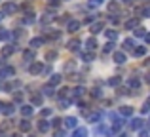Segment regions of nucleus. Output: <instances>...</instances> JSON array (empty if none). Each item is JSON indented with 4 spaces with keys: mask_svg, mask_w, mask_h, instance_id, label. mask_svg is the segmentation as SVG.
I'll use <instances>...</instances> for the list:
<instances>
[{
    "mask_svg": "<svg viewBox=\"0 0 150 137\" xmlns=\"http://www.w3.org/2000/svg\"><path fill=\"white\" fill-rule=\"evenodd\" d=\"M29 72L30 74H40V72H44V63H40V61H34V63H30V67H29Z\"/></svg>",
    "mask_w": 150,
    "mask_h": 137,
    "instance_id": "obj_1",
    "label": "nucleus"
},
{
    "mask_svg": "<svg viewBox=\"0 0 150 137\" xmlns=\"http://www.w3.org/2000/svg\"><path fill=\"white\" fill-rule=\"evenodd\" d=\"M15 69L13 67H0V78H8V76H13Z\"/></svg>",
    "mask_w": 150,
    "mask_h": 137,
    "instance_id": "obj_2",
    "label": "nucleus"
},
{
    "mask_svg": "<svg viewBox=\"0 0 150 137\" xmlns=\"http://www.w3.org/2000/svg\"><path fill=\"white\" fill-rule=\"evenodd\" d=\"M106 10L110 11V13H116V11H120V2H116V0H110L108 4H106Z\"/></svg>",
    "mask_w": 150,
    "mask_h": 137,
    "instance_id": "obj_3",
    "label": "nucleus"
},
{
    "mask_svg": "<svg viewBox=\"0 0 150 137\" xmlns=\"http://www.w3.org/2000/svg\"><path fill=\"white\" fill-rule=\"evenodd\" d=\"M17 11V6H15L13 2H6L2 8V13H15Z\"/></svg>",
    "mask_w": 150,
    "mask_h": 137,
    "instance_id": "obj_4",
    "label": "nucleus"
},
{
    "mask_svg": "<svg viewBox=\"0 0 150 137\" xmlns=\"http://www.w3.org/2000/svg\"><path fill=\"white\" fill-rule=\"evenodd\" d=\"M61 80H63L61 74H53V76L48 80V86H50V88H53V86H59V84H61Z\"/></svg>",
    "mask_w": 150,
    "mask_h": 137,
    "instance_id": "obj_5",
    "label": "nucleus"
},
{
    "mask_svg": "<svg viewBox=\"0 0 150 137\" xmlns=\"http://www.w3.org/2000/svg\"><path fill=\"white\" fill-rule=\"evenodd\" d=\"M76 126H78V120L74 118V116H69V118H65V128H69V130H74Z\"/></svg>",
    "mask_w": 150,
    "mask_h": 137,
    "instance_id": "obj_6",
    "label": "nucleus"
},
{
    "mask_svg": "<svg viewBox=\"0 0 150 137\" xmlns=\"http://www.w3.org/2000/svg\"><path fill=\"white\" fill-rule=\"evenodd\" d=\"M42 38H44V40H59V38H61V33H59V31H50V33Z\"/></svg>",
    "mask_w": 150,
    "mask_h": 137,
    "instance_id": "obj_7",
    "label": "nucleus"
},
{
    "mask_svg": "<svg viewBox=\"0 0 150 137\" xmlns=\"http://www.w3.org/2000/svg\"><path fill=\"white\" fill-rule=\"evenodd\" d=\"M114 63L124 65L125 63V53L124 52H114Z\"/></svg>",
    "mask_w": 150,
    "mask_h": 137,
    "instance_id": "obj_8",
    "label": "nucleus"
},
{
    "mask_svg": "<svg viewBox=\"0 0 150 137\" xmlns=\"http://www.w3.org/2000/svg\"><path fill=\"white\" fill-rule=\"evenodd\" d=\"M129 126H131V130H141V128L144 126V120L143 118H133Z\"/></svg>",
    "mask_w": 150,
    "mask_h": 137,
    "instance_id": "obj_9",
    "label": "nucleus"
},
{
    "mask_svg": "<svg viewBox=\"0 0 150 137\" xmlns=\"http://www.w3.org/2000/svg\"><path fill=\"white\" fill-rule=\"evenodd\" d=\"M78 29H80V23L78 21H72V19H70V21L67 23V31H69V33H76Z\"/></svg>",
    "mask_w": 150,
    "mask_h": 137,
    "instance_id": "obj_10",
    "label": "nucleus"
},
{
    "mask_svg": "<svg viewBox=\"0 0 150 137\" xmlns=\"http://www.w3.org/2000/svg\"><path fill=\"white\" fill-rule=\"evenodd\" d=\"M67 48H69L70 52H78V48H80V40H78V38H72V40L67 44Z\"/></svg>",
    "mask_w": 150,
    "mask_h": 137,
    "instance_id": "obj_11",
    "label": "nucleus"
},
{
    "mask_svg": "<svg viewBox=\"0 0 150 137\" xmlns=\"http://www.w3.org/2000/svg\"><path fill=\"white\" fill-rule=\"evenodd\" d=\"M84 93H86V89L82 88V86H76V88L72 89V97H74V99H80V97L84 95Z\"/></svg>",
    "mask_w": 150,
    "mask_h": 137,
    "instance_id": "obj_12",
    "label": "nucleus"
},
{
    "mask_svg": "<svg viewBox=\"0 0 150 137\" xmlns=\"http://www.w3.org/2000/svg\"><path fill=\"white\" fill-rule=\"evenodd\" d=\"M103 29H105V23H101V21H99V23H93V25H91V27H89V31H91V33H93V34H97V33H101V31H103Z\"/></svg>",
    "mask_w": 150,
    "mask_h": 137,
    "instance_id": "obj_13",
    "label": "nucleus"
},
{
    "mask_svg": "<svg viewBox=\"0 0 150 137\" xmlns=\"http://www.w3.org/2000/svg\"><path fill=\"white\" fill-rule=\"evenodd\" d=\"M120 114L122 116H131L133 114V109L129 107V105H122V107H120Z\"/></svg>",
    "mask_w": 150,
    "mask_h": 137,
    "instance_id": "obj_14",
    "label": "nucleus"
},
{
    "mask_svg": "<svg viewBox=\"0 0 150 137\" xmlns=\"http://www.w3.org/2000/svg\"><path fill=\"white\" fill-rule=\"evenodd\" d=\"M44 38L42 36H36V38H33V40H30V46H33V48H40V46H44Z\"/></svg>",
    "mask_w": 150,
    "mask_h": 137,
    "instance_id": "obj_15",
    "label": "nucleus"
},
{
    "mask_svg": "<svg viewBox=\"0 0 150 137\" xmlns=\"http://www.w3.org/2000/svg\"><path fill=\"white\" fill-rule=\"evenodd\" d=\"M15 52V46H4L2 48V57H10Z\"/></svg>",
    "mask_w": 150,
    "mask_h": 137,
    "instance_id": "obj_16",
    "label": "nucleus"
},
{
    "mask_svg": "<svg viewBox=\"0 0 150 137\" xmlns=\"http://www.w3.org/2000/svg\"><path fill=\"white\" fill-rule=\"evenodd\" d=\"M19 130H21V131H25V133H27V131H30V122H29V120H21V122H19Z\"/></svg>",
    "mask_w": 150,
    "mask_h": 137,
    "instance_id": "obj_17",
    "label": "nucleus"
},
{
    "mask_svg": "<svg viewBox=\"0 0 150 137\" xmlns=\"http://www.w3.org/2000/svg\"><path fill=\"white\" fill-rule=\"evenodd\" d=\"M135 27H139V19L137 17H133V19H129V21H125V29H135Z\"/></svg>",
    "mask_w": 150,
    "mask_h": 137,
    "instance_id": "obj_18",
    "label": "nucleus"
},
{
    "mask_svg": "<svg viewBox=\"0 0 150 137\" xmlns=\"http://www.w3.org/2000/svg\"><path fill=\"white\" fill-rule=\"evenodd\" d=\"M144 53H146V48H144V46H139V48H133V55H135V57H143Z\"/></svg>",
    "mask_w": 150,
    "mask_h": 137,
    "instance_id": "obj_19",
    "label": "nucleus"
},
{
    "mask_svg": "<svg viewBox=\"0 0 150 137\" xmlns=\"http://www.w3.org/2000/svg\"><path fill=\"white\" fill-rule=\"evenodd\" d=\"M86 48H88V52H93V50L97 48V42H95V38H88V42H86Z\"/></svg>",
    "mask_w": 150,
    "mask_h": 137,
    "instance_id": "obj_20",
    "label": "nucleus"
},
{
    "mask_svg": "<svg viewBox=\"0 0 150 137\" xmlns=\"http://www.w3.org/2000/svg\"><path fill=\"white\" fill-rule=\"evenodd\" d=\"M122 126H124V120H122V118H116V116H114V128H112V131H120V130H122Z\"/></svg>",
    "mask_w": 150,
    "mask_h": 137,
    "instance_id": "obj_21",
    "label": "nucleus"
},
{
    "mask_svg": "<svg viewBox=\"0 0 150 137\" xmlns=\"http://www.w3.org/2000/svg\"><path fill=\"white\" fill-rule=\"evenodd\" d=\"M105 34H106V38H108L110 42H114V40H116V38H118V33H116V31H112V29L105 31Z\"/></svg>",
    "mask_w": 150,
    "mask_h": 137,
    "instance_id": "obj_22",
    "label": "nucleus"
},
{
    "mask_svg": "<svg viewBox=\"0 0 150 137\" xmlns=\"http://www.w3.org/2000/svg\"><path fill=\"white\" fill-rule=\"evenodd\" d=\"M21 114L25 116H33V107H30V105H25V107H21Z\"/></svg>",
    "mask_w": 150,
    "mask_h": 137,
    "instance_id": "obj_23",
    "label": "nucleus"
},
{
    "mask_svg": "<svg viewBox=\"0 0 150 137\" xmlns=\"http://www.w3.org/2000/svg\"><path fill=\"white\" fill-rule=\"evenodd\" d=\"M88 135V131H86V128H78V130L72 131V137H86Z\"/></svg>",
    "mask_w": 150,
    "mask_h": 137,
    "instance_id": "obj_24",
    "label": "nucleus"
},
{
    "mask_svg": "<svg viewBox=\"0 0 150 137\" xmlns=\"http://www.w3.org/2000/svg\"><path fill=\"white\" fill-rule=\"evenodd\" d=\"M30 103L33 105H40L42 103V95L40 93H33V95H30Z\"/></svg>",
    "mask_w": 150,
    "mask_h": 137,
    "instance_id": "obj_25",
    "label": "nucleus"
},
{
    "mask_svg": "<svg viewBox=\"0 0 150 137\" xmlns=\"http://www.w3.org/2000/svg\"><path fill=\"white\" fill-rule=\"evenodd\" d=\"M50 126H51V124L48 122V120H42V122L38 124V130H40V131H44V133H46V131L50 130Z\"/></svg>",
    "mask_w": 150,
    "mask_h": 137,
    "instance_id": "obj_26",
    "label": "nucleus"
},
{
    "mask_svg": "<svg viewBox=\"0 0 150 137\" xmlns=\"http://www.w3.org/2000/svg\"><path fill=\"white\" fill-rule=\"evenodd\" d=\"M88 120L89 122H99L101 120V112H91V114H88Z\"/></svg>",
    "mask_w": 150,
    "mask_h": 137,
    "instance_id": "obj_27",
    "label": "nucleus"
},
{
    "mask_svg": "<svg viewBox=\"0 0 150 137\" xmlns=\"http://www.w3.org/2000/svg\"><path fill=\"white\" fill-rule=\"evenodd\" d=\"M23 23H25V25H30V23H34V13H33V11H30V13H27L25 17H23Z\"/></svg>",
    "mask_w": 150,
    "mask_h": 137,
    "instance_id": "obj_28",
    "label": "nucleus"
},
{
    "mask_svg": "<svg viewBox=\"0 0 150 137\" xmlns=\"http://www.w3.org/2000/svg\"><path fill=\"white\" fill-rule=\"evenodd\" d=\"M23 59H25V61H33L34 59V52H33V50H27V52L23 53Z\"/></svg>",
    "mask_w": 150,
    "mask_h": 137,
    "instance_id": "obj_29",
    "label": "nucleus"
},
{
    "mask_svg": "<svg viewBox=\"0 0 150 137\" xmlns=\"http://www.w3.org/2000/svg\"><path fill=\"white\" fill-rule=\"evenodd\" d=\"M139 86H141V80H139V78H137V76H133L131 78V80H129V88H139Z\"/></svg>",
    "mask_w": 150,
    "mask_h": 137,
    "instance_id": "obj_30",
    "label": "nucleus"
},
{
    "mask_svg": "<svg viewBox=\"0 0 150 137\" xmlns=\"http://www.w3.org/2000/svg\"><path fill=\"white\" fill-rule=\"evenodd\" d=\"M2 112H4L6 116L13 114V105H8V103H6V105H4V111H2Z\"/></svg>",
    "mask_w": 150,
    "mask_h": 137,
    "instance_id": "obj_31",
    "label": "nucleus"
},
{
    "mask_svg": "<svg viewBox=\"0 0 150 137\" xmlns=\"http://www.w3.org/2000/svg\"><path fill=\"white\" fill-rule=\"evenodd\" d=\"M110 52H114V42H106V44H105L103 53H110Z\"/></svg>",
    "mask_w": 150,
    "mask_h": 137,
    "instance_id": "obj_32",
    "label": "nucleus"
},
{
    "mask_svg": "<svg viewBox=\"0 0 150 137\" xmlns=\"http://www.w3.org/2000/svg\"><path fill=\"white\" fill-rule=\"evenodd\" d=\"M135 48V46H133V40L131 38H125L124 40V50H133Z\"/></svg>",
    "mask_w": 150,
    "mask_h": 137,
    "instance_id": "obj_33",
    "label": "nucleus"
},
{
    "mask_svg": "<svg viewBox=\"0 0 150 137\" xmlns=\"http://www.w3.org/2000/svg\"><path fill=\"white\" fill-rule=\"evenodd\" d=\"M82 57H84V61H86V63H91V61H93V52H86Z\"/></svg>",
    "mask_w": 150,
    "mask_h": 137,
    "instance_id": "obj_34",
    "label": "nucleus"
},
{
    "mask_svg": "<svg viewBox=\"0 0 150 137\" xmlns=\"http://www.w3.org/2000/svg\"><path fill=\"white\" fill-rule=\"evenodd\" d=\"M120 82H122V78H120V76H112V78L108 80V86H118Z\"/></svg>",
    "mask_w": 150,
    "mask_h": 137,
    "instance_id": "obj_35",
    "label": "nucleus"
},
{
    "mask_svg": "<svg viewBox=\"0 0 150 137\" xmlns=\"http://www.w3.org/2000/svg\"><path fill=\"white\" fill-rule=\"evenodd\" d=\"M141 111H143V114H146V112H150V97L146 99V103L143 105V109H141Z\"/></svg>",
    "mask_w": 150,
    "mask_h": 137,
    "instance_id": "obj_36",
    "label": "nucleus"
},
{
    "mask_svg": "<svg viewBox=\"0 0 150 137\" xmlns=\"http://www.w3.org/2000/svg\"><path fill=\"white\" fill-rule=\"evenodd\" d=\"M6 38H10V33L6 29H0V40H6Z\"/></svg>",
    "mask_w": 150,
    "mask_h": 137,
    "instance_id": "obj_37",
    "label": "nucleus"
},
{
    "mask_svg": "<svg viewBox=\"0 0 150 137\" xmlns=\"http://www.w3.org/2000/svg\"><path fill=\"white\" fill-rule=\"evenodd\" d=\"M55 57H57V53H55V52H48V53H46V61H53Z\"/></svg>",
    "mask_w": 150,
    "mask_h": 137,
    "instance_id": "obj_38",
    "label": "nucleus"
},
{
    "mask_svg": "<svg viewBox=\"0 0 150 137\" xmlns=\"http://www.w3.org/2000/svg\"><path fill=\"white\" fill-rule=\"evenodd\" d=\"M69 92H70L69 88H61V89H59V97H61V99H63V97H65V95H69Z\"/></svg>",
    "mask_w": 150,
    "mask_h": 137,
    "instance_id": "obj_39",
    "label": "nucleus"
},
{
    "mask_svg": "<svg viewBox=\"0 0 150 137\" xmlns=\"http://www.w3.org/2000/svg\"><path fill=\"white\" fill-rule=\"evenodd\" d=\"M59 4H61V0H48V6L50 8H57Z\"/></svg>",
    "mask_w": 150,
    "mask_h": 137,
    "instance_id": "obj_40",
    "label": "nucleus"
},
{
    "mask_svg": "<svg viewBox=\"0 0 150 137\" xmlns=\"http://www.w3.org/2000/svg\"><path fill=\"white\" fill-rule=\"evenodd\" d=\"M144 34H146V33H144V29H143V27H137V31H135V36H144Z\"/></svg>",
    "mask_w": 150,
    "mask_h": 137,
    "instance_id": "obj_41",
    "label": "nucleus"
},
{
    "mask_svg": "<svg viewBox=\"0 0 150 137\" xmlns=\"http://www.w3.org/2000/svg\"><path fill=\"white\" fill-rule=\"evenodd\" d=\"M21 99H23L21 93H15V95H13V101H15V103H21Z\"/></svg>",
    "mask_w": 150,
    "mask_h": 137,
    "instance_id": "obj_42",
    "label": "nucleus"
},
{
    "mask_svg": "<svg viewBox=\"0 0 150 137\" xmlns=\"http://www.w3.org/2000/svg\"><path fill=\"white\" fill-rule=\"evenodd\" d=\"M93 21H95V17H93V15H88V17L84 19V23H88V25H89V23H93Z\"/></svg>",
    "mask_w": 150,
    "mask_h": 137,
    "instance_id": "obj_43",
    "label": "nucleus"
},
{
    "mask_svg": "<svg viewBox=\"0 0 150 137\" xmlns=\"http://www.w3.org/2000/svg\"><path fill=\"white\" fill-rule=\"evenodd\" d=\"M91 95H93V97H101V89H97V88L91 89Z\"/></svg>",
    "mask_w": 150,
    "mask_h": 137,
    "instance_id": "obj_44",
    "label": "nucleus"
},
{
    "mask_svg": "<svg viewBox=\"0 0 150 137\" xmlns=\"http://www.w3.org/2000/svg\"><path fill=\"white\" fill-rule=\"evenodd\" d=\"M51 19H53V17H51L50 13H46V17H42V23H50Z\"/></svg>",
    "mask_w": 150,
    "mask_h": 137,
    "instance_id": "obj_45",
    "label": "nucleus"
},
{
    "mask_svg": "<svg viewBox=\"0 0 150 137\" xmlns=\"http://www.w3.org/2000/svg\"><path fill=\"white\" fill-rule=\"evenodd\" d=\"M103 4V0H89V6H99Z\"/></svg>",
    "mask_w": 150,
    "mask_h": 137,
    "instance_id": "obj_46",
    "label": "nucleus"
},
{
    "mask_svg": "<svg viewBox=\"0 0 150 137\" xmlns=\"http://www.w3.org/2000/svg\"><path fill=\"white\" fill-rule=\"evenodd\" d=\"M61 105H63V109H69L70 101H67V99H61Z\"/></svg>",
    "mask_w": 150,
    "mask_h": 137,
    "instance_id": "obj_47",
    "label": "nucleus"
},
{
    "mask_svg": "<svg viewBox=\"0 0 150 137\" xmlns=\"http://www.w3.org/2000/svg\"><path fill=\"white\" fill-rule=\"evenodd\" d=\"M50 114H51L50 109H42V116H50Z\"/></svg>",
    "mask_w": 150,
    "mask_h": 137,
    "instance_id": "obj_48",
    "label": "nucleus"
},
{
    "mask_svg": "<svg viewBox=\"0 0 150 137\" xmlns=\"http://www.w3.org/2000/svg\"><path fill=\"white\" fill-rule=\"evenodd\" d=\"M59 124H61V120H59V118H55V120H53V122H51V126H55V128H59Z\"/></svg>",
    "mask_w": 150,
    "mask_h": 137,
    "instance_id": "obj_49",
    "label": "nucleus"
},
{
    "mask_svg": "<svg viewBox=\"0 0 150 137\" xmlns=\"http://www.w3.org/2000/svg\"><path fill=\"white\" fill-rule=\"evenodd\" d=\"M144 40H146L148 44H150V33H146V34H144Z\"/></svg>",
    "mask_w": 150,
    "mask_h": 137,
    "instance_id": "obj_50",
    "label": "nucleus"
},
{
    "mask_svg": "<svg viewBox=\"0 0 150 137\" xmlns=\"http://www.w3.org/2000/svg\"><path fill=\"white\" fill-rule=\"evenodd\" d=\"M55 137H65V133H63V131H57V133H55Z\"/></svg>",
    "mask_w": 150,
    "mask_h": 137,
    "instance_id": "obj_51",
    "label": "nucleus"
},
{
    "mask_svg": "<svg viewBox=\"0 0 150 137\" xmlns=\"http://www.w3.org/2000/svg\"><path fill=\"white\" fill-rule=\"evenodd\" d=\"M4 105H6V103H4V101H0V112L4 111Z\"/></svg>",
    "mask_w": 150,
    "mask_h": 137,
    "instance_id": "obj_52",
    "label": "nucleus"
},
{
    "mask_svg": "<svg viewBox=\"0 0 150 137\" xmlns=\"http://www.w3.org/2000/svg\"><path fill=\"white\" fill-rule=\"evenodd\" d=\"M122 2H125V4H131V2H133V0H122Z\"/></svg>",
    "mask_w": 150,
    "mask_h": 137,
    "instance_id": "obj_53",
    "label": "nucleus"
},
{
    "mask_svg": "<svg viewBox=\"0 0 150 137\" xmlns=\"http://www.w3.org/2000/svg\"><path fill=\"white\" fill-rule=\"evenodd\" d=\"M146 82H148V84H150V74H148V76H146Z\"/></svg>",
    "mask_w": 150,
    "mask_h": 137,
    "instance_id": "obj_54",
    "label": "nucleus"
},
{
    "mask_svg": "<svg viewBox=\"0 0 150 137\" xmlns=\"http://www.w3.org/2000/svg\"><path fill=\"white\" fill-rule=\"evenodd\" d=\"M0 137H6V135H4V131H0Z\"/></svg>",
    "mask_w": 150,
    "mask_h": 137,
    "instance_id": "obj_55",
    "label": "nucleus"
},
{
    "mask_svg": "<svg viewBox=\"0 0 150 137\" xmlns=\"http://www.w3.org/2000/svg\"><path fill=\"white\" fill-rule=\"evenodd\" d=\"M2 17H4V13H2V11H0V19H2Z\"/></svg>",
    "mask_w": 150,
    "mask_h": 137,
    "instance_id": "obj_56",
    "label": "nucleus"
},
{
    "mask_svg": "<svg viewBox=\"0 0 150 137\" xmlns=\"http://www.w3.org/2000/svg\"><path fill=\"white\" fill-rule=\"evenodd\" d=\"M120 137H127V135H120Z\"/></svg>",
    "mask_w": 150,
    "mask_h": 137,
    "instance_id": "obj_57",
    "label": "nucleus"
},
{
    "mask_svg": "<svg viewBox=\"0 0 150 137\" xmlns=\"http://www.w3.org/2000/svg\"><path fill=\"white\" fill-rule=\"evenodd\" d=\"M0 67H2V61H0Z\"/></svg>",
    "mask_w": 150,
    "mask_h": 137,
    "instance_id": "obj_58",
    "label": "nucleus"
}]
</instances>
